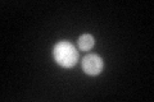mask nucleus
<instances>
[{
    "instance_id": "3",
    "label": "nucleus",
    "mask_w": 154,
    "mask_h": 102,
    "mask_svg": "<svg viewBox=\"0 0 154 102\" xmlns=\"http://www.w3.org/2000/svg\"><path fill=\"white\" fill-rule=\"evenodd\" d=\"M77 45H79V48L81 51H90L95 45L94 37L89 35V33H84V35L80 36L79 41H77Z\"/></svg>"
},
{
    "instance_id": "2",
    "label": "nucleus",
    "mask_w": 154,
    "mask_h": 102,
    "mask_svg": "<svg viewBox=\"0 0 154 102\" xmlns=\"http://www.w3.org/2000/svg\"><path fill=\"white\" fill-rule=\"evenodd\" d=\"M81 66L85 74L88 75H99L103 71V60L102 57L96 54H88L82 61H81Z\"/></svg>"
},
{
    "instance_id": "1",
    "label": "nucleus",
    "mask_w": 154,
    "mask_h": 102,
    "mask_svg": "<svg viewBox=\"0 0 154 102\" xmlns=\"http://www.w3.org/2000/svg\"><path fill=\"white\" fill-rule=\"evenodd\" d=\"M53 56L62 68L71 69L77 64L79 52L69 41H59L53 48Z\"/></svg>"
}]
</instances>
